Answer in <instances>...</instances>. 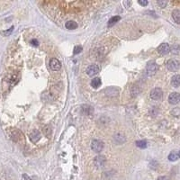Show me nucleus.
<instances>
[{
	"label": "nucleus",
	"instance_id": "nucleus-1",
	"mask_svg": "<svg viewBox=\"0 0 180 180\" xmlns=\"http://www.w3.org/2000/svg\"><path fill=\"white\" fill-rule=\"evenodd\" d=\"M158 70V65L154 62V61H149L147 64V67H146V73L149 77H151L157 73V71Z\"/></svg>",
	"mask_w": 180,
	"mask_h": 180
},
{
	"label": "nucleus",
	"instance_id": "nucleus-2",
	"mask_svg": "<svg viewBox=\"0 0 180 180\" xmlns=\"http://www.w3.org/2000/svg\"><path fill=\"white\" fill-rule=\"evenodd\" d=\"M91 149H92V150L95 151V152L99 153L104 149V142L101 140H94L91 142Z\"/></svg>",
	"mask_w": 180,
	"mask_h": 180
},
{
	"label": "nucleus",
	"instance_id": "nucleus-3",
	"mask_svg": "<svg viewBox=\"0 0 180 180\" xmlns=\"http://www.w3.org/2000/svg\"><path fill=\"white\" fill-rule=\"evenodd\" d=\"M162 97H163V92H162L161 88H156L151 90V92H150V97L153 100H159V99L162 98Z\"/></svg>",
	"mask_w": 180,
	"mask_h": 180
},
{
	"label": "nucleus",
	"instance_id": "nucleus-4",
	"mask_svg": "<svg viewBox=\"0 0 180 180\" xmlns=\"http://www.w3.org/2000/svg\"><path fill=\"white\" fill-rule=\"evenodd\" d=\"M99 71H100V68L96 64H92L87 68V74L89 77H94V76L98 74Z\"/></svg>",
	"mask_w": 180,
	"mask_h": 180
},
{
	"label": "nucleus",
	"instance_id": "nucleus-5",
	"mask_svg": "<svg viewBox=\"0 0 180 180\" xmlns=\"http://www.w3.org/2000/svg\"><path fill=\"white\" fill-rule=\"evenodd\" d=\"M167 68L170 71H177L179 69V61L177 60H169L167 63Z\"/></svg>",
	"mask_w": 180,
	"mask_h": 180
},
{
	"label": "nucleus",
	"instance_id": "nucleus-6",
	"mask_svg": "<svg viewBox=\"0 0 180 180\" xmlns=\"http://www.w3.org/2000/svg\"><path fill=\"white\" fill-rule=\"evenodd\" d=\"M106 163V158L105 156L99 155V156H97L94 159V164L96 165L97 167H104Z\"/></svg>",
	"mask_w": 180,
	"mask_h": 180
},
{
	"label": "nucleus",
	"instance_id": "nucleus-7",
	"mask_svg": "<svg viewBox=\"0 0 180 180\" xmlns=\"http://www.w3.org/2000/svg\"><path fill=\"white\" fill-rule=\"evenodd\" d=\"M179 101H180V96L177 92H173L169 95V97H168L169 104H171V105H177Z\"/></svg>",
	"mask_w": 180,
	"mask_h": 180
},
{
	"label": "nucleus",
	"instance_id": "nucleus-8",
	"mask_svg": "<svg viewBox=\"0 0 180 180\" xmlns=\"http://www.w3.org/2000/svg\"><path fill=\"white\" fill-rule=\"evenodd\" d=\"M29 139L31 140L32 142L36 143L37 141H39L41 139V133L38 130H33L30 133H29Z\"/></svg>",
	"mask_w": 180,
	"mask_h": 180
},
{
	"label": "nucleus",
	"instance_id": "nucleus-9",
	"mask_svg": "<svg viewBox=\"0 0 180 180\" xmlns=\"http://www.w3.org/2000/svg\"><path fill=\"white\" fill-rule=\"evenodd\" d=\"M158 52L161 55H166L170 51V46L168 43H161L157 49Z\"/></svg>",
	"mask_w": 180,
	"mask_h": 180
},
{
	"label": "nucleus",
	"instance_id": "nucleus-10",
	"mask_svg": "<svg viewBox=\"0 0 180 180\" xmlns=\"http://www.w3.org/2000/svg\"><path fill=\"white\" fill-rule=\"evenodd\" d=\"M50 67L52 70L54 71H58L61 68V63L59 60H57V59H51V61H50Z\"/></svg>",
	"mask_w": 180,
	"mask_h": 180
},
{
	"label": "nucleus",
	"instance_id": "nucleus-11",
	"mask_svg": "<svg viewBox=\"0 0 180 180\" xmlns=\"http://www.w3.org/2000/svg\"><path fill=\"white\" fill-rule=\"evenodd\" d=\"M106 96L108 97H116L118 96L119 91L115 88H109L106 89Z\"/></svg>",
	"mask_w": 180,
	"mask_h": 180
},
{
	"label": "nucleus",
	"instance_id": "nucleus-12",
	"mask_svg": "<svg viewBox=\"0 0 180 180\" xmlns=\"http://www.w3.org/2000/svg\"><path fill=\"white\" fill-rule=\"evenodd\" d=\"M178 158H179V151L178 150H174L168 155V159L170 160V161H177Z\"/></svg>",
	"mask_w": 180,
	"mask_h": 180
},
{
	"label": "nucleus",
	"instance_id": "nucleus-13",
	"mask_svg": "<svg viewBox=\"0 0 180 180\" xmlns=\"http://www.w3.org/2000/svg\"><path fill=\"white\" fill-rule=\"evenodd\" d=\"M121 20V17L119 15H115V16H113L110 18V20L108 21V27H112L113 25H115L117 22H119Z\"/></svg>",
	"mask_w": 180,
	"mask_h": 180
},
{
	"label": "nucleus",
	"instance_id": "nucleus-14",
	"mask_svg": "<svg viewBox=\"0 0 180 180\" xmlns=\"http://www.w3.org/2000/svg\"><path fill=\"white\" fill-rule=\"evenodd\" d=\"M113 138H115V142H116V143H118V144L124 143V141L126 140H125V137H124V135H122V134H121V133H116Z\"/></svg>",
	"mask_w": 180,
	"mask_h": 180
},
{
	"label": "nucleus",
	"instance_id": "nucleus-15",
	"mask_svg": "<svg viewBox=\"0 0 180 180\" xmlns=\"http://www.w3.org/2000/svg\"><path fill=\"white\" fill-rule=\"evenodd\" d=\"M65 26L69 30H74L78 27V24L76 22H74V21H68L67 23L65 24Z\"/></svg>",
	"mask_w": 180,
	"mask_h": 180
},
{
	"label": "nucleus",
	"instance_id": "nucleus-16",
	"mask_svg": "<svg viewBox=\"0 0 180 180\" xmlns=\"http://www.w3.org/2000/svg\"><path fill=\"white\" fill-rule=\"evenodd\" d=\"M171 84L173 85V87L175 88H178L180 85V76L179 75H175L172 78L171 80Z\"/></svg>",
	"mask_w": 180,
	"mask_h": 180
},
{
	"label": "nucleus",
	"instance_id": "nucleus-17",
	"mask_svg": "<svg viewBox=\"0 0 180 180\" xmlns=\"http://www.w3.org/2000/svg\"><path fill=\"white\" fill-rule=\"evenodd\" d=\"M172 17L177 24L180 23V11L178 10V9H175V10L172 12Z\"/></svg>",
	"mask_w": 180,
	"mask_h": 180
},
{
	"label": "nucleus",
	"instance_id": "nucleus-18",
	"mask_svg": "<svg viewBox=\"0 0 180 180\" xmlns=\"http://www.w3.org/2000/svg\"><path fill=\"white\" fill-rule=\"evenodd\" d=\"M91 86L94 88H97L101 86V79L99 78H95L94 79H92L91 81Z\"/></svg>",
	"mask_w": 180,
	"mask_h": 180
},
{
	"label": "nucleus",
	"instance_id": "nucleus-19",
	"mask_svg": "<svg viewBox=\"0 0 180 180\" xmlns=\"http://www.w3.org/2000/svg\"><path fill=\"white\" fill-rule=\"evenodd\" d=\"M82 111L84 112L85 115H92L93 109H92L91 106H82Z\"/></svg>",
	"mask_w": 180,
	"mask_h": 180
},
{
	"label": "nucleus",
	"instance_id": "nucleus-20",
	"mask_svg": "<svg viewBox=\"0 0 180 180\" xmlns=\"http://www.w3.org/2000/svg\"><path fill=\"white\" fill-rule=\"evenodd\" d=\"M136 146L140 149H146L147 148V141L146 140H138L136 141Z\"/></svg>",
	"mask_w": 180,
	"mask_h": 180
},
{
	"label": "nucleus",
	"instance_id": "nucleus-21",
	"mask_svg": "<svg viewBox=\"0 0 180 180\" xmlns=\"http://www.w3.org/2000/svg\"><path fill=\"white\" fill-rule=\"evenodd\" d=\"M140 90L139 89L138 87L133 86V87H132V88H131V96H132V97H136V96H138L139 93H140Z\"/></svg>",
	"mask_w": 180,
	"mask_h": 180
},
{
	"label": "nucleus",
	"instance_id": "nucleus-22",
	"mask_svg": "<svg viewBox=\"0 0 180 180\" xmlns=\"http://www.w3.org/2000/svg\"><path fill=\"white\" fill-rule=\"evenodd\" d=\"M43 133L47 136V137H49L51 133V128L50 126H45L43 128Z\"/></svg>",
	"mask_w": 180,
	"mask_h": 180
},
{
	"label": "nucleus",
	"instance_id": "nucleus-23",
	"mask_svg": "<svg viewBox=\"0 0 180 180\" xmlns=\"http://www.w3.org/2000/svg\"><path fill=\"white\" fill-rule=\"evenodd\" d=\"M158 109L156 106L151 107V109L149 110V113H150V115H152L153 117H155V116L158 115Z\"/></svg>",
	"mask_w": 180,
	"mask_h": 180
},
{
	"label": "nucleus",
	"instance_id": "nucleus-24",
	"mask_svg": "<svg viewBox=\"0 0 180 180\" xmlns=\"http://www.w3.org/2000/svg\"><path fill=\"white\" fill-rule=\"evenodd\" d=\"M172 51V52L174 53V54H178L179 53V45L178 44H174L173 46H172V49H171Z\"/></svg>",
	"mask_w": 180,
	"mask_h": 180
},
{
	"label": "nucleus",
	"instance_id": "nucleus-25",
	"mask_svg": "<svg viewBox=\"0 0 180 180\" xmlns=\"http://www.w3.org/2000/svg\"><path fill=\"white\" fill-rule=\"evenodd\" d=\"M82 51V47L78 45V46H76L75 47V49H74V54H79Z\"/></svg>",
	"mask_w": 180,
	"mask_h": 180
},
{
	"label": "nucleus",
	"instance_id": "nucleus-26",
	"mask_svg": "<svg viewBox=\"0 0 180 180\" xmlns=\"http://www.w3.org/2000/svg\"><path fill=\"white\" fill-rule=\"evenodd\" d=\"M13 29H14V26H12L8 31H4V32H2V33H3L5 36H9V35L11 34V33L13 32Z\"/></svg>",
	"mask_w": 180,
	"mask_h": 180
},
{
	"label": "nucleus",
	"instance_id": "nucleus-27",
	"mask_svg": "<svg viewBox=\"0 0 180 180\" xmlns=\"http://www.w3.org/2000/svg\"><path fill=\"white\" fill-rule=\"evenodd\" d=\"M158 3V5L161 7V8H164V7H166V6H167V1H158L157 2Z\"/></svg>",
	"mask_w": 180,
	"mask_h": 180
},
{
	"label": "nucleus",
	"instance_id": "nucleus-28",
	"mask_svg": "<svg viewBox=\"0 0 180 180\" xmlns=\"http://www.w3.org/2000/svg\"><path fill=\"white\" fill-rule=\"evenodd\" d=\"M138 3H139L140 6H146L149 4V3H148V1H146V0H144V1H143V0H139Z\"/></svg>",
	"mask_w": 180,
	"mask_h": 180
},
{
	"label": "nucleus",
	"instance_id": "nucleus-29",
	"mask_svg": "<svg viewBox=\"0 0 180 180\" xmlns=\"http://www.w3.org/2000/svg\"><path fill=\"white\" fill-rule=\"evenodd\" d=\"M31 44L33 45V46H38V45H39V42H38L36 39H33L31 41Z\"/></svg>",
	"mask_w": 180,
	"mask_h": 180
},
{
	"label": "nucleus",
	"instance_id": "nucleus-30",
	"mask_svg": "<svg viewBox=\"0 0 180 180\" xmlns=\"http://www.w3.org/2000/svg\"><path fill=\"white\" fill-rule=\"evenodd\" d=\"M176 113L175 116H176V117H178V115H179V109H178V108H176V109L172 112V113Z\"/></svg>",
	"mask_w": 180,
	"mask_h": 180
},
{
	"label": "nucleus",
	"instance_id": "nucleus-31",
	"mask_svg": "<svg viewBox=\"0 0 180 180\" xmlns=\"http://www.w3.org/2000/svg\"><path fill=\"white\" fill-rule=\"evenodd\" d=\"M157 180H169V179H168V177H158L157 178Z\"/></svg>",
	"mask_w": 180,
	"mask_h": 180
}]
</instances>
